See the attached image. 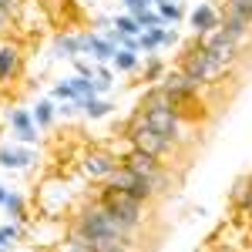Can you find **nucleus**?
Listing matches in <instances>:
<instances>
[{
  "instance_id": "nucleus-1",
  "label": "nucleus",
  "mask_w": 252,
  "mask_h": 252,
  "mask_svg": "<svg viewBox=\"0 0 252 252\" xmlns=\"http://www.w3.org/2000/svg\"><path fill=\"white\" fill-rule=\"evenodd\" d=\"M74 232H78L84 242H94V239H121V242L131 246V232H135V229H128L125 222H118L115 215L97 202V205H88V209L78 215Z\"/></svg>"
},
{
  "instance_id": "nucleus-2",
  "label": "nucleus",
  "mask_w": 252,
  "mask_h": 252,
  "mask_svg": "<svg viewBox=\"0 0 252 252\" xmlns=\"http://www.w3.org/2000/svg\"><path fill=\"white\" fill-rule=\"evenodd\" d=\"M97 202L115 215L118 222H125L128 229H138V225H141V205H145V202H138L135 195L118 192V189H111V185H104V192H101Z\"/></svg>"
},
{
  "instance_id": "nucleus-3",
  "label": "nucleus",
  "mask_w": 252,
  "mask_h": 252,
  "mask_svg": "<svg viewBox=\"0 0 252 252\" xmlns=\"http://www.w3.org/2000/svg\"><path fill=\"white\" fill-rule=\"evenodd\" d=\"M178 71H182L189 81H195V84H205L209 78L222 74V71L215 67V61L209 58V51H205V37H198L192 47L182 54V67H178Z\"/></svg>"
},
{
  "instance_id": "nucleus-4",
  "label": "nucleus",
  "mask_w": 252,
  "mask_h": 252,
  "mask_svg": "<svg viewBox=\"0 0 252 252\" xmlns=\"http://www.w3.org/2000/svg\"><path fill=\"white\" fill-rule=\"evenodd\" d=\"M121 165H128L135 175H141V178H148L152 182V189H155V195L165 189V182H168V175H165V168H161V161H158L155 155H148V152H141V148H131L128 155L121 158Z\"/></svg>"
},
{
  "instance_id": "nucleus-5",
  "label": "nucleus",
  "mask_w": 252,
  "mask_h": 252,
  "mask_svg": "<svg viewBox=\"0 0 252 252\" xmlns=\"http://www.w3.org/2000/svg\"><path fill=\"white\" fill-rule=\"evenodd\" d=\"M141 115H145V125H148L152 131H158L161 138H168V141L178 138V108H175V104L141 108Z\"/></svg>"
},
{
  "instance_id": "nucleus-6",
  "label": "nucleus",
  "mask_w": 252,
  "mask_h": 252,
  "mask_svg": "<svg viewBox=\"0 0 252 252\" xmlns=\"http://www.w3.org/2000/svg\"><path fill=\"white\" fill-rule=\"evenodd\" d=\"M118 168V158L111 155V152H104V148H91V152H84V158H81V172L88 175V178H104L108 182V175Z\"/></svg>"
},
{
  "instance_id": "nucleus-7",
  "label": "nucleus",
  "mask_w": 252,
  "mask_h": 252,
  "mask_svg": "<svg viewBox=\"0 0 252 252\" xmlns=\"http://www.w3.org/2000/svg\"><path fill=\"white\" fill-rule=\"evenodd\" d=\"M205 51H209V58L215 61L219 71H225V67L235 64V58H239V44H235L232 37H225L222 31H215L212 37L205 40Z\"/></svg>"
},
{
  "instance_id": "nucleus-8",
  "label": "nucleus",
  "mask_w": 252,
  "mask_h": 252,
  "mask_svg": "<svg viewBox=\"0 0 252 252\" xmlns=\"http://www.w3.org/2000/svg\"><path fill=\"white\" fill-rule=\"evenodd\" d=\"M198 88H202V84L189 81L185 74H182V71H172V74H165V78H161V91L168 94V101H172L175 108H178L182 101H189V97H192Z\"/></svg>"
},
{
  "instance_id": "nucleus-9",
  "label": "nucleus",
  "mask_w": 252,
  "mask_h": 252,
  "mask_svg": "<svg viewBox=\"0 0 252 252\" xmlns=\"http://www.w3.org/2000/svg\"><path fill=\"white\" fill-rule=\"evenodd\" d=\"M10 128H14L17 141H24V145H34L37 141V121H34V115L27 108H14L10 111Z\"/></svg>"
},
{
  "instance_id": "nucleus-10",
  "label": "nucleus",
  "mask_w": 252,
  "mask_h": 252,
  "mask_svg": "<svg viewBox=\"0 0 252 252\" xmlns=\"http://www.w3.org/2000/svg\"><path fill=\"white\" fill-rule=\"evenodd\" d=\"M192 31H195V37H205V34H215L219 27H222V17L215 14V7H209V3H198L192 10Z\"/></svg>"
},
{
  "instance_id": "nucleus-11",
  "label": "nucleus",
  "mask_w": 252,
  "mask_h": 252,
  "mask_svg": "<svg viewBox=\"0 0 252 252\" xmlns=\"http://www.w3.org/2000/svg\"><path fill=\"white\" fill-rule=\"evenodd\" d=\"M249 27H252V20L246 17V14H235V10H225V17H222V34L225 37H232L235 44L239 40H246V34H249Z\"/></svg>"
},
{
  "instance_id": "nucleus-12",
  "label": "nucleus",
  "mask_w": 252,
  "mask_h": 252,
  "mask_svg": "<svg viewBox=\"0 0 252 252\" xmlns=\"http://www.w3.org/2000/svg\"><path fill=\"white\" fill-rule=\"evenodd\" d=\"M17 67H20V47L17 44H0V84H7L14 78Z\"/></svg>"
},
{
  "instance_id": "nucleus-13",
  "label": "nucleus",
  "mask_w": 252,
  "mask_h": 252,
  "mask_svg": "<svg viewBox=\"0 0 252 252\" xmlns=\"http://www.w3.org/2000/svg\"><path fill=\"white\" fill-rule=\"evenodd\" d=\"M58 51L64 58H81V54H88V34H61Z\"/></svg>"
},
{
  "instance_id": "nucleus-14",
  "label": "nucleus",
  "mask_w": 252,
  "mask_h": 252,
  "mask_svg": "<svg viewBox=\"0 0 252 252\" xmlns=\"http://www.w3.org/2000/svg\"><path fill=\"white\" fill-rule=\"evenodd\" d=\"M88 54H94L97 64H104V61H115L118 47L108 37H101V34H88Z\"/></svg>"
},
{
  "instance_id": "nucleus-15",
  "label": "nucleus",
  "mask_w": 252,
  "mask_h": 252,
  "mask_svg": "<svg viewBox=\"0 0 252 252\" xmlns=\"http://www.w3.org/2000/svg\"><path fill=\"white\" fill-rule=\"evenodd\" d=\"M34 161L31 148H0V168H24Z\"/></svg>"
},
{
  "instance_id": "nucleus-16",
  "label": "nucleus",
  "mask_w": 252,
  "mask_h": 252,
  "mask_svg": "<svg viewBox=\"0 0 252 252\" xmlns=\"http://www.w3.org/2000/svg\"><path fill=\"white\" fill-rule=\"evenodd\" d=\"M135 182H138V175L128 168V165H118L115 172L108 175V185L111 189H118V192H131L135 189Z\"/></svg>"
},
{
  "instance_id": "nucleus-17",
  "label": "nucleus",
  "mask_w": 252,
  "mask_h": 252,
  "mask_svg": "<svg viewBox=\"0 0 252 252\" xmlns=\"http://www.w3.org/2000/svg\"><path fill=\"white\" fill-rule=\"evenodd\" d=\"M74 104H81L84 108V115L91 118V121H97V118H104L108 111H111V101H104V97H81V101H74Z\"/></svg>"
},
{
  "instance_id": "nucleus-18",
  "label": "nucleus",
  "mask_w": 252,
  "mask_h": 252,
  "mask_svg": "<svg viewBox=\"0 0 252 252\" xmlns=\"http://www.w3.org/2000/svg\"><path fill=\"white\" fill-rule=\"evenodd\" d=\"M67 81H71V88H74L78 101H81V97H94V94H97L94 78H81V74H74V78H67Z\"/></svg>"
},
{
  "instance_id": "nucleus-19",
  "label": "nucleus",
  "mask_w": 252,
  "mask_h": 252,
  "mask_svg": "<svg viewBox=\"0 0 252 252\" xmlns=\"http://www.w3.org/2000/svg\"><path fill=\"white\" fill-rule=\"evenodd\" d=\"M135 20H138V27H141V31H155V27H165L161 14H158V10H148V7H145V10H138Z\"/></svg>"
},
{
  "instance_id": "nucleus-20",
  "label": "nucleus",
  "mask_w": 252,
  "mask_h": 252,
  "mask_svg": "<svg viewBox=\"0 0 252 252\" xmlns=\"http://www.w3.org/2000/svg\"><path fill=\"white\" fill-rule=\"evenodd\" d=\"M115 64L118 71H135L138 67V51H128V47H118V54H115Z\"/></svg>"
},
{
  "instance_id": "nucleus-21",
  "label": "nucleus",
  "mask_w": 252,
  "mask_h": 252,
  "mask_svg": "<svg viewBox=\"0 0 252 252\" xmlns=\"http://www.w3.org/2000/svg\"><path fill=\"white\" fill-rule=\"evenodd\" d=\"M232 198H235L239 209H252V182L249 178H242V182L232 189Z\"/></svg>"
},
{
  "instance_id": "nucleus-22",
  "label": "nucleus",
  "mask_w": 252,
  "mask_h": 252,
  "mask_svg": "<svg viewBox=\"0 0 252 252\" xmlns=\"http://www.w3.org/2000/svg\"><path fill=\"white\" fill-rule=\"evenodd\" d=\"M34 121H37V128H51V125H54V104H51V101H37Z\"/></svg>"
},
{
  "instance_id": "nucleus-23",
  "label": "nucleus",
  "mask_w": 252,
  "mask_h": 252,
  "mask_svg": "<svg viewBox=\"0 0 252 252\" xmlns=\"http://www.w3.org/2000/svg\"><path fill=\"white\" fill-rule=\"evenodd\" d=\"M158 7V14H161V20H165V24H168V20H182V14H185V10H182V3H175V0H158L155 3Z\"/></svg>"
},
{
  "instance_id": "nucleus-24",
  "label": "nucleus",
  "mask_w": 252,
  "mask_h": 252,
  "mask_svg": "<svg viewBox=\"0 0 252 252\" xmlns=\"http://www.w3.org/2000/svg\"><path fill=\"white\" fill-rule=\"evenodd\" d=\"M88 246L91 252H128V242H121V239H94Z\"/></svg>"
},
{
  "instance_id": "nucleus-25",
  "label": "nucleus",
  "mask_w": 252,
  "mask_h": 252,
  "mask_svg": "<svg viewBox=\"0 0 252 252\" xmlns=\"http://www.w3.org/2000/svg\"><path fill=\"white\" fill-rule=\"evenodd\" d=\"M115 27L121 31V34H128V37H138V34H141L135 14H118V17H115Z\"/></svg>"
},
{
  "instance_id": "nucleus-26",
  "label": "nucleus",
  "mask_w": 252,
  "mask_h": 252,
  "mask_svg": "<svg viewBox=\"0 0 252 252\" xmlns=\"http://www.w3.org/2000/svg\"><path fill=\"white\" fill-rule=\"evenodd\" d=\"M3 209L10 212V219H27V215H24V198H20L17 192H10V195H7V202H3Z\"/></svg>"
},
{
  "instance_id": "nucleus-27",
  "label": "nucleus",
  "mask_w": 252,
  "mask_h": 252,
  "mask_svg": "<svg viewBox=\"0 0 252 252\" xmlns=\"http://www.w3.org/2000/svg\"><path fill=\"white\" fill-rule=\"evenodd\" d=\"M161 74H165V64H161L158 58H152V61H148V67H145V81L155 84V81H161Z\"/></svg>"
},
{
  "instance_id": "nucleus-28",
  "label": "nucleus",
  "mask_w": 252,
  "mask_h": 252,
  "mask_svg": "<svg viewBox=\"0 0 252 252\" xmlns=\"http://www.w3.org/2000/svg\"><path fill=\"white\" fill-rule=\"evenodd\" d=\"M17 235H20L17 225H0V252L7 249V246H14V242H17Z\"/></svg>"
},
{
  "instance_id": "nucleus-29",
  "label": "nucleus",
  "mask_w": 252,
  "mask_h": 252,
  "mask_svg": "<svg viewBox=\"0 0 252 252\" xmlns=\"http://www.w3.org/2000/svg\"><path fill=\"white\" fill-rule=\"evenodd\" d=\"M111 78H115V74H111L108 67H97V71H94V84H97V94H104V91L111 88Z\"/></svg>"
},
{
  "instance_id": "nucleus-30",
  "label": "nucleus",
  "mask_w": 252,
  "mask_h": 252,
  "mask_svg": "<svg viewBox=\"0 0 252 252\" xmlns=\"http://www.w3.org/2000/svg\"><path fill=\"white\" fill-rule=\"evenodd\" d=\"M225 10H235V14H246L252 20V0H225Z\"/></svg>"
},
{
  "instance_id": "nucleus-31",
  "label": "nucleus",
  "mask_w": 252,
  "mask_h": 252,
  "mask_svg": "<svg viewBox=\"0 0 252 252\" xmlns=\"http://www.w3.org/2000/svg\"><path fill=\"white\" fill-rule=\"evenodd\" d=\"M54 97H64V101H78V94H74V88H71V81H64V84H58V88H54Z\"/></svg>"
},
{
  "instance_id": "nucleus-32",
  "label": "nucleus",
  "mask_w": 252,
  "mask_h": 252,
  "mask_svg": "<svg viewBox=\"0 0 252 252\" xmlns=\"http://www.w3.org/2000/svg\"><path fill=\"white\" fill-rule=\"evenodd\" d=\"M74 67H78V74H81V78H94V71H97L94 64H88L84 58H74Z\"/></svg>"
},
{
  "instance_id": "nucleus-33",
  "label": "nucleus",
  "mask_w": 252,
  "mask_h": 252,
  "mask_svg": "<svg viewBox=\"0 0 252 252\" xmlns=\"http://www.w3.org/2000/svg\"><path fill=\"white\" fill-rule=\"evenodd\" d=\"M10 27H14V14H10L7 7H0V34H7Z\"/></svg>"
},
{
  "instance_id": "nucleus-34",
  "label": "nucleus",
  "mask_w": 252,
  "mask_h": 252,
  "mask_svg": "<svg viewBox=\"0 0 252 252\" xmlns=\"http://www.w3.org/2000/svg\"><path fill=\"white\" fill-rule=\"evenodd\" d=\"M131 14H138V10H145V7H152V3H158V0H121Z\"/></svg>"
},
{
  "instance_id": "nucleus-35",
  "label": "nucleus",
  "mask_w": 252,
  "mask_h": 252,
  "mask_svg": "<svg viewBox=\"0 0 252 252\" xmlns=\"http://www.w3.org/2000/svg\"><path fill=\"white\" fill-rule=\"evenodd\" d=\"M158 40H161V47H168V44H175V40H178V34H175V31H168V27H158Z\"/></svg>"
},
{
  "instance_id": "nucleus-36",
  "label": "nucleus",
  "mask_w": 252,
  "mask_h": 252,
  "mask_svg": "<svg viewBox=\"0 0 252 252\" xmlns=\"http://www.w3.org/2000/svg\"><path fill=\"white\" fill-rule=\"evenodd\" d=\"M67 252H91V246H88V242L74 232V235H71V249H67Z\"/></svg>"
},
{
  "instance_id": "nucleus-37",
  "label": "nucleus",
  "mask_w": 252,
  "mask_h": 252,
  "mask_svg": "<svg viewBox=\"0 0 252 252\" xmlns=\"http://www.w3.org/2000/svg\"><path fill=\"white\" fill-rule=\"evenodd\" d=\"M17 3H20V0H0V7H7V10H10V14H14V10H17Z\"/></svg>"
},
{
  "instance_id": "nucleus-38",
  "label": "nucleus",
  "mask_w": 252,
  "mask_h": 252,
  "mask_svg": "<svg viewBox=\"0 0 252 252\" xmlns=\"http://www.w3.org/2000/svg\"><path fill=\"white\" fill-rule=\"evenodd\" d=\"M7 195H10V192H7V189H3V185H0V205H3V202H7Z\"/></svg>"
},
{
  "instance_id": "nucleus-39",
  "label": "nucleus",
  "mask_w": 252,
  "mask_h": 252,
  "mask_svg": "<svg viewBox=\"0 0 252 252\" xmlns=\"http://www.w3.org/2000/svg\"><path fill=\"white\" fill-rule=\"evenodd\" d=\"M175 3H182V0H175Z\"/></svg>"
}]
</instances>
